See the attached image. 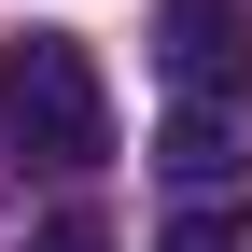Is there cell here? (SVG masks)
<instances>
[{
  "mask_svg": "<svg viewBox=\"0 0 252 252\" xmlns=\"http://www.w3.org/2000/svg\"><path fill=\"white\" fill-rule=\"evenodd\" d=\"M0 140H14V168H56V182L112 168V84L70 28H14L0 42Z\"/></svg>",
  "mask_w": 252,
  "mask_h": 252,
  "instance_id": "cell-1",
  "label": "cell"
},
{
  "mask_svg": "<svg viewBox=\"0 0 252 252\" xmlns=\"http://www.w3.org/2000/svg\"><path fill=\"white\" fill-rule=\"evenodd\" d=\"M154 56L182 98H252V0H154Z\"/></svg>",
  "mask_w": 252,
  "mask_h": 252,
  "instance_id": "cell-2",
  "label": "cell"
},
{
  "mask_svg": "<svg viewBox=\"0 0 252 252\" xmlns=\"http://www.w3.org/2000/svg\"><path fill=\"white\" fill-rule=\"evenodd\" d=\"M154 168H168V182H224V168H252V98H168Z\"/></svg>",
  "mask_w": 252,
  "mask_h": 252,
  "instance_id": "cell-3",
  "label": "cell"
},
{
  "mask_svg": "<svg viewBox=\"0 0 252 252\" xmlns=\"http://www.w3.org/2000/svg\"><path fill=\"white\" fill-rule=\"evenodd\" d=\"M154 252H252V224H238V210H182Z\"/></svg>",
  "mask_w": 252,
  "mask_h": 252,
  "instance_id": "cell-4",
  "label": "cell"
},
{
  "mask_svg": "<svg viewBox=\"0 0 252 252\" xmlns=\"http://www.w3.org/2000/svg\"><path fill=\"white\" fill-rule=\"evenodd\" d=\"M28 252H112V224L98 210H56V224H28Z\"/></svg>",
  "mask_w": 252,
  "mask_h": 252,
  "instance_id": "cell-5",
  "label": "cell"
}]
</instances>
